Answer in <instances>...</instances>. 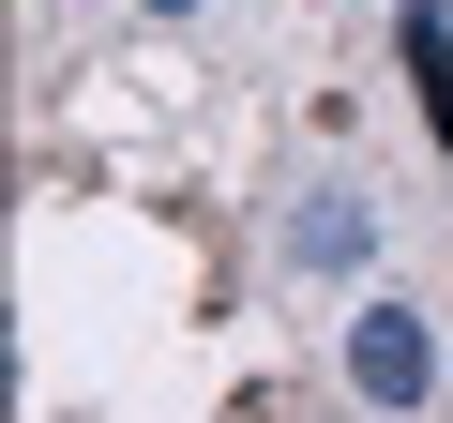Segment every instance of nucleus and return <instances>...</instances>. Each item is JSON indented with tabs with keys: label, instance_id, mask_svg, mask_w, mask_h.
Instances as JSON below:
<instances>
[{
	"label": "nucleus",
	"instance_id": "nucleus-1",
	"mask_svg": "<svg viewBox=\"0 0 453 423\" xmlns=\"http://www.w3.org/2000/svg\"><path fill=\"white\" fill-rule=\"evenodd\" d=\"M348 393H363V408H423V393H438V333H423L408 303L348 318Z\"/></svg>",
	"mask_w": 453,
	"mask_h": 423
},
{
	"label": "nucleus",
	"instance_id": "nucleus-2",
	"mask_svg": "<svg viewBox=\"0 0 453 423\" xmlns=\"http://www.w3.org/2000/svg\"><path fill=\"white\" fill-rule=\"evenodd\" d=\"M393 46H408V76H423V121L453 136V16H438V0H408V16H393Z\"/></svg>",
	"mask_w": 453,
	"mask_h": 423
},
{
	"label": "nucleus",
	"instance_id": "nucleus-4",
	"mask_svg": "<svg viewBox=\"0 0 453 423\" xmlns=\"http://www.w3.org/2000/svg\"><path fill=\"white\" fill-rule=\"evenodd\" d=\"M136 16H196V0H136Z\"/></svg>",
	"mask_w": 453,
	"mask_h": 423
},
{
	"label": "nucleus",
	"instance_id": "nucleus-3",
	"mask_svg": "<svg viewBox=\"0 0 453 423\" xmlns=\"http://www.w3.org/2000/svg\"><path fill=\"white\" fill-rule=\"evenodd\" d=\"M288 242H303V258H318V273H333V258H363V212H348V196H333V212H303V227H288Z\"/></svg>",
	"mask_w": 453,
	"mask_h": 423
}]
</instances>
